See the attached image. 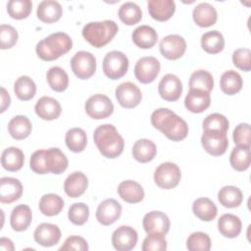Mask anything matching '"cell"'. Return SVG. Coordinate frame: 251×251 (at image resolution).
I'll use <instances>...</instances> for the list:
<instances>
[{
	"mask_svg": "<svg viewBox=\"0 0 251 251\" xmlns=\"http://www.w3.org/2000/svg\"><path fill=\"white\" fill-rule=\"evenodd\" d=\"M160 62L153 56L140 58L134 67V75L141 83H150L155 80L160 73Z\"/></svg>",
	"mask_w": 251,
	"mask_h": 251,
	"instance_id": "30bf717a",
	"label": "cell"
},
{
	"mask_svg": "<svg viewBox=\"0 0 251 251\" xmlns=\"http://www.w3.org/2000/svg\"><path fill=\"white\" fill-rule=\"evenodd\" d=\"M44 160L48 173L55 175L64 173L69 165L68 158L57 147L44 149Z\"/></svg>",
	"mask_w": 251,
	"mask_h": 251,
	"instance_id": "44dd1931",
	"label": "cell"
},
{
	"mask_svg": "<svg viewBox=\"0 0 251 251\" xmlns=\"http://www.w3.org/2000/svg\"><path fill=\"white\" fill-rule=\"evenodd\" d=\"M71 68L78 78L88 79L95 74L96 58L90 52L78 51L71 60Z\"/></svg>",
	"mask_w": 251,
	"mask_h": 251,
	"instance_id": "ba28073f",
	"label": "cell"
},
{
	"mask_svg": "<svg viewBox=\"0 0 251 251\" xmlns=\"http://www.w3.org/2000/svg\"><path fill=\"white\" fill-rule=\"evenodd\" d=\"M69 220L76 226H82L84 225L89 217V208L86 204L82 202L74 203L69 208L68 212Z\"/></svg>",
	"mask_w": 251,
	"mask_h": 251,
	"instance_id": "bcb514c9",
	"label": "cell"
},
{
	"mask_svg": "<svg viewBox=\"0 0 251 251\" xmlns=\"http://www.w3.org/2000/svg\"><path fill=\"white\" fill-rule=\"evenodd\" d=\"M151 124L173 141H180L188 134L186 122L168 108L155 110L151 115Z\"/></svg>",
	"mask_w": 251,
	"mask_h": 251,
	"instance_id": "6da1fadb",
	"label": "cell"
},
{
	"mask_svg": "<svg viewBox=\"0 0 251 251\" xmlns=\"http://www.w3.org/2000/svg\"><path fill=\"white\" fill-rule=\"evenodd\" d=\"M143 228L147 234L160 233L167 234L170 230V219L161 211H151L143 218Z\"/></svg>",
	"mask_w": 251,
	"mask_h": 251,
	"instance_id": "9a60e30c",
	"label": "cell"
},
{
	"mask_svg": "<svg viewBox=\"0 0 251 251\" xmlns=\"http://www.w3.org/2000/svg\"><path fill=\"white\" fill-rule=\"evenodd\" d=\"M46 78L49 86L56 92H62L68 88L69 76L65 70L55 66L48 70Z\"/></svg>",
	"mask_w": 251,
	"mask_h": 251,
	"instance_id": "f35d334b",
	"label": "cell"
},
{
	"mask_svg": "<svg viewBox=\"0 0 251 251\" xmlns=\"http://www.w3.org/2000/svg\"><path fill=\"white\" fill-rule=\"evenodd\" d=\"M118 30V25L111 20L90 22L83 26L82 36L92 46L101 48L115 37Z\"/></svg>",
	"mask_w": 251,
	"mask_h": 251,
	"instance_id": "277c9868",
	"label": "cell"
},
{
	"mask_svg": "<svg viewBox=\"0 0 251 251\" xmlns=\"http://www.w3.org/2000/svg\"><path fill=\"white\" fill-rule=\"evenodd\" d=\"M93 139L99 152L108 159H115L123 153L124 138L113 125L105 124L96 127Z\"/></svg>",
	"mask_w": 251,
	"mask_h": 251,
	"instance_id": "7a4b0ae2",
	"label": "cell"
},
{
	"mask_svg": "<svg viewBox=\"0 0 251 251\" xmlns=\"http://www.w3.org/2000/svg\"><path fill=\"white\" fill-rule=\"evenodd\" d=\"M128 70V59L121 51L108 52L103 59V72L110 79L123 77Z\"/></svg>",
	"mask_w": 251,
	"mask_h": 251,
	"instance_id": "5b68a950",
	"label": "cell"
},
{
	"mask_svg": "<svg viewBox=\"0 0 251 251\" xmlns=\"http://www.w3.org/2000/svg\"><path fill=\"white\" fill-rule=\"evenodd\" d=\"M202 126H203V130L214 129V130H220L222 132L226 133L229 123L224 115L219 113H213L208 115L204 119Z\"/></svg>",
	"mask_w": 251,
	"mask_h": 251,
	"instance_id": "7dc6e473",
	"label": "cell"
},
{
	"mask_svg": "<svg viewBox=\"0 0 251 251\" xmlns=\"http://www.w3.org/2000/svg\"><path fill=\"white\" fill-rule=\"evenodd\" d=\"M34 110L40 119L45 121H53L60 117L62 107L55 98L43 96L37 100Z\"/></svg>",
	"mask_w": 251,
	"mask_h": 251,
	"instance_id": "d6986e66",
	"label": "cell"
},
{
	"mask_svg": "<svg viewBox=\"0 0 251 251\" xmlns=\"http://www.w3.org/2000/svg\"><path fill=\"white\" fill-rule=\"evenodd\" d=\"M32 129V125L29 119L25 116H16L12 118L8 124V131L10 135L16 140L26 138Z\"/></svg>",
	"mask_w": 251,
	"mask_h": 251,
	"instance_id": "1f68e13d",
	"label": "cell"
},
{
	"mask_svg": "<svg viewBox=\"0 0 251 251\" xmlns=\"http://www.w3.org/2000/svg\"><path fill=\"white\" fill-rule=\"evenodd\" d=\"M62 14V6L59 2L53 0H44L40 2L36 11L37 18L46 24H52L59 21Z\"/></svg>",
	"mask_w": 251,
	"mask_h": 251,
	"instance_id": "4316f807",
	"label": "cell"
},
{
	"mask_svg": "<svg viewBox=\"0 0 251 251\" xmlns=\"http://www.w3.org/2000/svg\"><path fill=\"white\" fill-rule=\"evenodd\" d=\"M115 95L119 104L127 109L136 107L142 99V93L139 87L129 81L123 82L117 86Z\"/></svg>",
	"mask_w": 251,
	"mask_h": 251,
	"instance_id": "7c38bea8",
	"label": "cell"
},
{
	"mask_svg": "<svg viewBox=\"0 0 251 251\" xmlns=\"http://www.w3.org/2000/svg\"><path fill=\"white\" fill-rule=\"evenodd\" d=\"M213 87H214V78L209 72L205 70H198L191 74L189 78L190 89H200L210 93Z\"/></svg>",
	"mask_w": 251,
	"mask_h": 251,
	"instance_id": "7bdbcfd3",
	"label": "cell"
},
{
	"mask_svg": "<svg viewBox=\"0 0 251 251\" xmlns=\"http://www.w3.org/2000/svg\"><path fill=\"white\" fill-rule=\"evenodd\" d=\"M25 163L24 152L18 147H8L1 154V165L9 172L21 170Z\"/></svg>",
	"mask_w": 251,
	"mask_h": 251,
	"instance_id": "4dcf8cb0",
	"label": "cell"
},
{
	"mask_svg": "<svg viewBox=\"0 0 251 251\" xmlns=\"http://www.w3.org/2000/svg\"><path fill=\"white\" fill-rule=\"evenodd\" d=\"M186 247L190 251H209L211 249L210 236L202 231L193 232L186 240Z\"/></svg>",
	"mask_w": 251,
	"mask_h": 251,
	"instance_id": "f6af8a7d",
	"label": "cell"
},
{
	"mask_svg": "<svg viewBox=\"0 0 251 251\" xmlns=\"http://www.w3.org/2000/svg\"><path fill=\"white\" fill-rule=\"evenodd\" d=\"M31 9L32 3L29 0H10L7 3V12L9 16L16 20L27 18Z\"/></svg>",
	"mask_w": 251,
	"mask_h": 251,
	"instance_id": "ee69618b",
	"label": "cell"
},
{
	"mask_svg": "<svg viewBox=\"0 0 251 251\" xmlns=\"http://www.w3.org/2000/svg\"><path fill=\"white\" fill-rule=\"evenodd\" d=\"M18 31L16 28L10 25H0V39H1V49H10L18 41Z\"/></svg>",
	"mask_w": 251,
	"mask_h": 251,
	"instance_id": "681fc988",
	"label": "cell"
},
{
	"mask_svg": "<svg viewBox=\"0 0 251 251\" xmlns=\"http://www.w3.org/2000/svg\"><path fill=\"white\" fill-rule=\"evenodd\" d=\"M122 215L121 204L112 198L102 201L96 210V220L103 226L113 225Z\"/></svg>",
	"mask_w": 251,
	"mask_h": 251,
	"instance_id": "2e32d148",
	"label": "cell"
},
{
	"mask_svg": "<svg viewBox=\"0 0 251 251\" xmlns=\"http://www.w3.org/2000/svg\"><path fill=\"white\" fill-rule=\"evenodd\" d=\"M39 210L40 212L47 216L53 217L58 215L64 208V200L61 196L54 193L44 194L39 201Z\"/></svg>",
	"mask_w": 251,
	"mask_h": 251,
	"instance_id": "836d02e7",
	"label": "cell"
},
{
	"mask_svg": "<svg viewBox=\"0 0 251 251\" xmlns=\"http://www.w3.org/2000/svg\"><path fill=\"white\" fill-rule=\"evenodd\" d=\"M23 184L14 177L4 176L0 179V201L1 203H13L21 198Z\"/></svg>",
	"mask_w": 251,
	"mask_h": 251,
	"instance_id": "ac0fdd59",
	"label": "cell"
},
{
	"mask_svg": "<svg viewBox=\"0 0 251 251\" xmlns=\"http://www.w3.org/2000/svg\"><path fill=\"white\" fill-rule=\"evenodd\" d=\"M32 221V213L29 206L21 204L16 206L10 216V225L15 231L25 230Z\"/></svg>",
	"mask_w": 251,
	"mask_h": 251,
	"instance_id": "d4e9b609",
	"label": "cell"
},
{
	"mask_svg": "<svg viewBox=\"0 0 251 251\" xmlns=\"http://www.w3.org/2000/svg\"><path fill=\"white\" fill-rule=\"evenodd\" d=\"M84 109L90 118L94 120H102L113 114L114 105L108 96L104 94H94L86 100Z\"/></svg>",
	"mask_w": 251,
	"mask_h": 251,
	"instance_id": "52a82bcc",
	"label": "cell"
},
{
	"mask_svg": "<svg viewBox=\"0 0 251 251\" xmlns=\"http://www.w3.org/2000/svg\"><path fill=\"white\" fill-rule=\"evenodd\" d=\"M88 186L87 176L81 172H74L68 176L64 182V190L71 198L81 196Z\"/></svg>",
	"mask_w": 251,
	"mask_h": 251,
	"instance_id": "603a6c76",
	"label": "cell"
},
{
	"mask_svg": "<svg viewBox=\"0 0 251 251\" xmlns=\"http://www.w3.org/2000/svg\"><path fill=\"white\" fill-rule=\"evenodd\" d=\"M60 250H78V251H86L88 250L87 241L78 235L69 236L64 244L60 247Z\"/></svg>",
	"mask_w": 251,
	"mask_h": 251,
	"instance_id": "db71d44e",
	"label": "cell"
},
{
	"mask_svg": "<svg viewBox=\"0 0 251 251\" xmlns=\"http://www.w3.org/2000/svg\"><path fill=\"white\" fill-rule=\"evenodd\" d=\"M11 104V97L4 87H1V108L0 112L3 113Z\"/></svg>",
	"mask_w": 251,
	"mask_h": 251,
	"instance_id": "11a10c76",
	"label": "cell"
},
{
	"mask_svg": "<svg viewBox=\"0 0 251 251\" xmlns=\"http://www.w3.org/2000/svg\"><path fill=\"white\" fill-rule=\"evenodd\" d=\"M201 47L209 54H218L225 47V39L223 34L218 30L205 32L201 36Z\"/></svg>",
	"mask_w": 251,
	"mask_h": 251,
	"instance_id": "74e56055",
	"label": "cell"
},
{
	"mask_svg": "<svg viewBox=\"0 0 251 251\" xmlns=\"http://www.w3.org/2000/svg\"><path fill=\"white\" fill-rule=\"evenodd\" d=\"M158 91L164 100L174 102L178 100L182 93V83L176 75L167 74L160 80Z\"/></svg>",
	"mask_w": 251,
	"mask_h": 251,
	"instance_id": "5bb4252c",
	"label": "cell"
},
{
	"mask_svg": "<svg viewBox=\"0 0 251 251\" xmlns=\"http://www.w3.org/2000/svg\"><path fill=\"white\" fill-rule=\"evenodd\" d=\"M33 237L36 243L44 247L56 245L61 238V230L58 226L50 223L40 224L34 230Z\"/></svg>",
	"mask_w": 251,
	"mask_h": 251,
	"instance_id": "e0dca14e",
	"label": "cell"
},
{
	"mask_svg": "<svg viewBox=\"0 0 251 251\" xmlns=\"http://www.w3.org/2000/svg\"><path fill=\"white\" fill-rule=\"evenodd\" d=\"M132 156L139 163H148L157 154V148L152 140L141 138L135 141L132 146Z\"/></svg>",
	"mask_w": 251,
	"mask_h": 251,
	"instance_id": "f546056e",
	"label": "cell"
},
{
	"mask_svg": "<svg viewBox=\"0 0 251 251\" xmlns=\"http://www.w3.org/2000/svg\"><path fill=\"white\" fill-rule=\"evenodd\" d=\"M242 77L235 71H226L221 76L220 86L222 91L226 95H234L239 92L242 88Z\"/></svg>",
	"mask_w": 251,
	"mask_h": 251,
	"instance_id": "d590c367",
	"label": "cell"
},
{
	"mask_svg": "<svg viewBox=\"0 0 251 251\" xmlns=\"http://www.w3.org/2000/svg\"><path fill=\"white\" fill-rule=\"evenodd\" d=\"M14 91L20 100L27 101L34 97L36 93V85L29 76L22 75L16 79L14 83Z\"/></svg>",
	"mask_w": 251,
	"mask_h": 251,
	"instance_id": "60d3db41",
	"label": "cell"
},
{
	"mask_svg": "<svg viewBox=\"0 0 251 251\" xmlns=\"http://www.w3.org/2000/svg\"><path fill=\"white\" fill-rule=\"evenodd\" d=\"M219 202L226 208L238 207L243 200L241 190L233 185H226L218 192Z\"/></svg>",
	"mask_w": 251,
	"mask_h": 251,
	"instance_id": "e575fe53",
	"label": "cell"
},
{
	"mask_svg": "<svg viewBox=\"0 0 251 251\" xmlns=\"http://www.w3.org/2000/svg\"><path fill=\"white\" fill-rule=\"evenodd\" d=\"M159 48L162 56L166 59L177 60L186 50V41L178 34H169L161 40Z\"/></svg>",
	"mask_w": 251,
	"mask_h": 251,
	"instance_id": "8fae6325",
	"label": "cell"
},
{
	"mask_svg": "<svg viewBox=\"0 0 251 251\" xmlns=\"http://www.w3.org/2000/svg\"><path fill=\"white\" fill-rule=\"evenodd\" d=\"M137 231L129 226H121L112 234V244L118 251H129L137 243Z\"/></svg>",
	"mask_w": 251,
	"mask_h": 251,
	"instance_id": "4fadbf2b",
	"label": "cell"
},
{
	"mask_svg": "<svg viewBox=\"0 0 251 251\" xmlns=\"http://www.w3.org/2000/svg\"><path fill=\"white\" fill-rule=\"evenodd\" d=\"M192 18L198 26L209 27L216 24L218 14L213 5L207 2H202L193 9Z\"/></svg>",
	"mask_w": 251,
	"mask_h": 251,
	"instance_id": "cb8c5ba5",
	"label": "cell"
},
{
	"mask_svg": "<svg viewBox=\"0 0 251 251\" xmlns=\"http://www.w3.org/2000/svg\"><path fill=\"white\" fill-rule=\"evenodd\" d=\"M201 144L204 150L213 156L223 155L228 146L226 133L220 130H204L201 136Z\"/></svg>",
	"mask_w": 251,
	"mask_h": 251,
	"instance_id": "9c48e42d",
	"label": "cell"
},
{
	"mask_svg": "<svg viewBox=\"0 0 251 251\" xmlns=\"http://www.w3.org/2000/svg\"><path fill=\"white\" fill-rule=\"evenodd\" d=\"M67 147L75 152L79 153L84 150L87 144V137L85 131L80 127L70 128L65 136Z\"/></svg>",
	"mask_w": 251,
	"mask_h": 251,
	"instance_id": "ab89813d",
	"label": "cell"
},
{
	"mask_svg": "<svg viewBox=\"0 0 251 251\" xmlns=\"http://www.w3.org/2000/svg\"><path fill=\"white\" fill-rule=\"evenodd\" d=\"M233 65L241 71L249 72L251 70V51L248 48H239L232 53Z\"/></svg>",
	"mask_w": 251,
	"mask_h": 251,
	"instance_id": "f907efd6",
	"label": "cell"
},
{
	"mask_svg": "<svg viewBox=\"0 0 251 251\" xmlns=\"http://www.w3.org/2000/svg\"><path fill=\"white\" fill-rule=\"evenodd\" d=\"M143 251H164L167 249V240L164 234L149 233L142 243Z\"/></svg>",
	"mask_w": 251,
	"mask_h": 251,
	"instance_id": "c3c4849f",
	"label": "cell"
},
{
	"mask_svg": "<svg viewBox=\"0 0 251 251\" xmlns=\"http://www.w3.org/2000/svg\"><path fill=\"white\" fill-rule=\"evenodd\" d=\"M242 228L240 219L233 214H224L218 220L220 233L227 238H234L239 235Z\"/></svg>",
	"mask_w": 251,
	"mask_h": 251,
	"instance_id": "f1b7e54d",
	"label": "cell"
},
{
	"mask_svg": "<svg viewBox=\"0 0 251 251\" xmlns=\"http://www.w3.org/2000/svg\"><path fill=\"white\" fill-rule=\"evenodd\" d=\"M147 6L151 18L158 22L170 20L176 11V3L173 0H148Z\"/></svg>",
	"mask_w": 251,
	"mask_h": 251,
	"instance_id": "7402d4cb",
	"label": "cell"
},
{
	"mask_svg": "<svg viewBox=\"0 0 251 251\" xmlns=\"http://www.w3.org/2000/svg\"><path fill=\"white\" fill-rule=\"evenodd\" d=\"M192 211L194 215L204 222L213 221L218 213L216 204L208 197H200L192 204Z\"/></svg>",
	"mask_w": 251,
	"mask_h": 251,
	"instance_id": "d6a6232c",
	"label": "cell"
},
{
	"mask_svg": "<svg viewBox=\"0 0 251 251\" xmlns=\"http://www.w3.org/2000/svg\"><path fill=\"white\" fill-rule=\"evenodd\" d=\"M232 138L235 144L239 146H249L251 144V130L250 125L241 123L237 125L233 130Z\"/></svg>",
	"mask_w": 251,
	"mask_h": 251,
	"instance_id": "816d5d0a",
	"label": "cell"
},
{
	"mask_svg": "<svg viewBox=\"0 0 251 251\" xmlns=\"http://www.w3.org/2000/svg\"><path fill=\"white\" fill-rule=\"evenodd\" d=\"M251 153L249 146L234 147L229 156V163L231 167L238 172L246 171L250 167Z\"/></svg>",
	"mask_w": 251,
	"mask_h": 251,
	"instance_id": "8d00e7d4",
	"label": "cell"
},
{
	"mask_svg": "<svg viewBox=\"0 0 251 251\" xmlns=\"http://www.w3.org/2000/svg\"><path fill=\"white\" fill-rule=\"evenodd\" d=\"M73 47V40L65 32H55L40 40L35 47L37 56L43 61H54L68 53Z\"/></svg>",
	"mask_w": 251,
	"mask_h": 251,
	"instance_id": "3957f363",
	"label": "cell"
},
{
	"mask_svg": "<svg viewBox=\"0 0 251 251\" xmlns=\"http://www.w3.org/2000/svg\"><path fill=\"white\" fill-rule=\"evenodd\" d=\"M118 15L120 20L127 25H135L142 19V11L140 7L134 2L124 3L120 7Z\"/></svg>",
	"mask_w": 251,
	"mask_h": 251,
	"instance_id": "b9f144b4",
	"label": "cell"
},
{
	"mask_svg": "<svg viewBox=\"0 0 251 251\" xmlns=\"http://www.w3.org/2000/svg\"><path fill=\"white\" fill-rule=\"evenodd\" d=\"M0 249L1 250H6V251H13L15 249L14 243L11 239L6 238V237H2L0 239Z\"/></svg>",
	"mask_w": 251,
	"mask_h": 251,
	"instance_id": "9f6ffc18",
	"label": "cell"
},
{
	"mask_svg": "<svg viewBox=\"0 0 251 251\" xmlns=\"http://www.w3.org/2000/svg\"><path fill=\"white\" fill-rule=\"evenodd\" d=\"M29 168L38 175L48 174L44 160V149H39L32 153L29 160Z\"/></svg>",
	"mask_w": 251,
	"mask_h": 251,
	"instance_id": "f5cc1de1",
	"label": "cell"
},
{
	"mask_svg": "<svg viewBox=\"0 0 251 251\" xmlns=\"http://www.w3.org/2000/svg\"><path fill=\"white\" fill-rule=\"evenodd\" d=\"M181 178V173L177 165L172 162L162 163L154 173V181L160 188L172 189L176 187Z\"/></svg>",
	"mask_w": 251,
	"mask_h": 251,
	"instance_id": "8992f818",
	"label": "cell"
},
{
	"mask_svg": "<svg viewBox=\"0 0 251 251\" xmlns=\"http://www.w3.org/2000/svg\"><path fill=\"white\" fill-rule=\"evenodd\" d=\"M131 38L137 47L141 49H149L156 44L158 40V34L152 26L143 25L137 26L132 31Z\"/></svg>",
	"mask_w": 251,
	"mask_h": 251,
	"instance_id": "484cf974",
	"label": "cell"
},
{
	"mask_svg": "<svg viewBox=\"0 0 251 251\" xmlns=\"http://www.w3.org/2000/svg\"><path fill=\"white\" fill-rule=\"evenodd\" d=\"M120 197L127 203H138L144 198L142 186L134 180H124L118 186Z\"/></svg>",
	"mask_w": 251,
	"mask_h": 251,
	"instance_id": "83f0119b",
	"label": "cell"
},
{
	"mask_svg": "<svg viewBox=\"0 0 251 251\" xmlns=\"http://www.w3.org/2000/svg\"><path fill=\"white\" fill-rule=\"evenodd\" d=\"M211 104L210 93L200 89H190L185 96L184 106L191 113H202Z\"/></svg>",
	"mask_w": 251,
	"mask_h": 251,
	"instance_id": "ffe728a7",
	"label": "cell"
}]
</instances>
